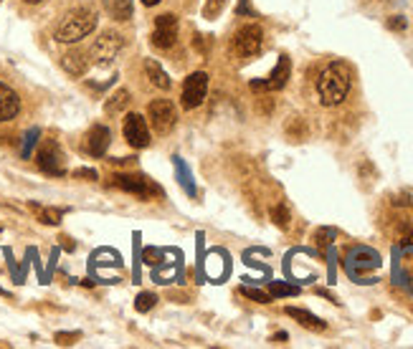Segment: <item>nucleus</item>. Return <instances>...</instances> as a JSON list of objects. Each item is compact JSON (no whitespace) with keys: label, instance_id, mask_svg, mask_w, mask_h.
<instances>
[{"label":"nucleus","instance_id":"473e14b6","mask_svg":"<svg viewBox=\"0 0 413 349\" xmlns=\"http://www.w3.org/2000/svg\"><path fill=\"white\" fill-rule=\"evenodd\" d=\"M160 0H142V6H147V8H152V6H158Z\"/></svg>","mask_w":413,"mask_h":349},{"label":"nucleus","instance_id":"f257e3e1","mask_svg":"<svg viewBox=\"0 0 413 349\" xmlns=\"http://www.w3.org/2000/svg\"><path fill=\"white\" fill-rule=\"evenodd\" d=\"M353 86V69L347 66L345 61H332L320 78H317V94H320V104L322 107H337L347 99Z\"/></svg>","mask_w":413,"mask_h":349},{"label":"nucleus","instance_id":"c756f323","mask_svg":"<svg viewBox=\"0 0 413 349\" xmlns=\"http://www.w3.org/2000/svg\"><path fill=\"white\" fill-rule=\"evenodd\" d=\"M388 28L390 30H403V28H406V18H401V16H393V18L388 20Z\"/></svg>","mask_w":413,"mask_h":349},{"label":"nucleus","instance_id":"f3484780","mask_svg":"<svg viewBox=\"0 0 413 349\" xmlns=\"http://www.w3.org/2000/svg\"><path fill=\"white\" fill-rule=\"evenodd\" d=\"M104 8L112 18L124 23V20L132 18V0H104Z\"/></svg>","mask_w":413,"mask_h":349},{"label":"nucleus","instance_id":"f8f14e48","mask_svg":"<svg viewBox=\"0 0 413 349\" xmlns=\"http://www.w3.org/2000/svg\"><path fill=\"white\" fill-rule=\"evenodd\" d=\"M112 142V132L104 124H94L89 126V132L84 137V150L89 152L91 157H104L107 150H110Z\"/></svg>","mask_w":413,"mask_h":349},{"label":"nucleus","instance_id":"b1692460","mask_svg":"<svg viewBox=\"0 0 413 349\" xmlns=\"http://www.w3.org/2000/svg\"><path fill=\"white\" fill-rule=\"evenodd\" d=\"M269 294H272V296H297L299 289H297V286H286V283L272 281V283H269Z\"/></svg>","mask_w":413,"mask_h":349},{"label":"nucleus","instance_id":"a878e982","mask_svg":"<svg viewBox=\"0 0 413 349\" xmlns=\"http://www.w3.org/2000/svg\"><path fill=\"white\" fill-rule=\"evenodd\" d=\"M76 339H81L79 331H59L56 334V344H61V347H69V344H76Z\"/></svg>","mask_w":413,"mask_h":349},{"label":"nucleus","instance_id":"a211bd4d","mask_svg":"<svg viewBox=\"0 0 413 349\" xmlns=\"http://www.w3.org/2000/svg\"><path fill=\"white\" fill-rule=\"evenodd\" d=\"M129 91L127 89H117L115 94H112L110 99H107V104H104V112L110 117H115V114H120V112H124V109L129 107Z\"/></svg>","mask_w":413,"mask_h":349},{"label":"nucleus","instance_id":"f704fd0d","mask_svg":"<svg viewBox=\"0 0 413 349\" xmlns=\"http://www.w3.org/2000/svg\"><path fill=\"white\" fill-rule=\"evenodd\" d=\"M0 3H3V0H0Z\"/></svg>","mask_w":413,"mask_h":349},{"label":"nucleus","instance_id":"7ed1b4c3","mask_svg":"<svg viewBox=\"0 0 413 349\" xmlns=\"http://www.w3.org/2000/svg\"><path fill=\"white\" fill-rule=\"evenodd\" d=\"M112 185L124 190L129 195H137L142 200H155L163 198V190L152 180H147L145 174H112Z\"/></svg>","mask_w":413,"mask_h":349},{"label":"nucleus","instance_id":"39448f33","mask_svg":"<svg viewBox=\"0 0 413 349\" xmlns=\"http://www.w3.org/2000/svg\"><path fill=\"white\" fill-rule=\"evenodd\" d=\"M262 46H264V30L256 23L243 25V28L236 30V36H233V51H236L241 59L256 56L262 51Z\"/></svg>","mask_w":413,"mask_h":349},{"label":"nucleus","instance_id":"0eeeda50","mask_svg":"<svg viewBox=\"0 0 413 349\" xmlns=\"http://www.w3.org/2000/svg\"><path fill=\"white\" fill-rule=\"evenodd\" d=\"M175 41H178V16L163 13V16H158V20H155V30H152L150 43L155 49L168 51L175 46Z\"/></svg>","mask_w":413,"mask_h":349},{"label":"nucleus","instance_id":"4468645a","mask_svg":"<svg viewBox=\"0 0 413 349\" xmlns=\"http://www.w3.org/2000/svg\"><path fill=\"white\" fill-rule=\"evenodd\" d=\"M61 66L71 76H84L86 69H89V59H86V54L81 49H74L61 56Z\"/></svg>","mask_w":413,"mask_h":349},{"label":"nucleus","instance_id":"cd10ccee","mask_svg":"<svg viewBox=\"0 0 413 349\" xmlns=\"http://www.w3.org/2000/svg\"><path fill=\"white\" fill-rule=\"evenodd\" d=\"M74 177H76V180H97L99 174H97V170L81 167V170H74Z\"/></svg>","mask_w":413,"mask_h":349},{"label":"nucleus","instance_id":"ddd939ff","mask_svg":"<svg viewBox=\"0 0 413 349\" xmlns=\"http://www.w3.org/2000/svg\"><path fill=\"white\" fill-rule=\"evenodd\" d=\"M18 112H21L18 94H16V91H13L8 84H0V122L16 119Z\"/></svg>","mask_w":413,"mask_h":349},{"label":"nucleus","instance_id":"4be33fe9","mask_svg":"<svg viewBox=\"0 0 413 349\" xmlns=\"http://www.w3.org/2000/svg\"><path fill=\"white\" fill-rule=\"evenodd\" d=\"M155 304H158V296L150 294V291H142V294L134 299V309H137L140 314H147Z\"/></svg>","mask_w":413,"mask_h":349},{"label":"nucleus","instance_id":"2f4dec72","mask_svg":"<svg viewBox=\"0 0 413 349\" xmlns=\"http://www.w3.org/2000/svg\"><path fill=\"white\" fill-rule=\"evenodd\" d=\"M274 342H286V331H279V334H274Z\"/></svg>","mask_w":413,"mask_h":349},{"label":"nucleus","instance_id":"bb28decb","mask_svg":"<svg viewBox=\"0 0 413 349\" xmlns=\"http://www.w3.org/2000/svg\"><path fill=\"white\" fill-rule=\"evenodd\" d=\"M38 139V129H30L28 134H25V145H23V157H30V150H33V145H36Z\"/></svg>","mask_w":413,"mask_h":349},{"label":"nucleus","instance_id":"9b49d317","mask_svg":"<svg viewBox=\"0 0 413 349\" xmlns=\"http://www.w3.org/2000/svg\"><path fill=\"white\" fill-rule=\"evenodd\" d=\"M289 73H292V61H289V56H279L272 76H269L267 81H251V89L254 91H279V89H284L286 81H289Z\"/></svg>","mask_w":413,"mask_h":349},{"label":"nucleus","instance_id":"5701e85b","mask_svg":"<svg viewBox=\"0 0 413 349\" xmlns=\"http://www.w3.org/2000/svg\"><path fill=\"white\" fill-rule=\"evenodd\" d=\"M241 294L246 296V299L256 301V304H272V294H267V291L251 289V286H241Z\"/></svg>","mask_w":413,"mask_h":349},{"label":"nucleus","instance_id":"72a5a7b5","mask_svg":"<svg viewBox=\"0 0 413 349\" xmlns=\"http://www.w3.org/2000/svg\"><path fill=\"white\" fill-rule=\"evenodd\" d=\"M25 3H30V6H36V3H41V0H25Z\"/></svg>","mask_w":413,"mask_h":349},{"label":"nucleus","instance_id":"1a4fd4ad","mask_svg":"<svg viewBox=\"0 0 413 349\" xmlns=\"http://www.w3.org/2000/svg\"><path fill=\"white\" fill-rule=\"evenodd\" d=\"M147 119L155 126V132H160V134L170 132L178 119L175 107H173L170 99H155V102H150V107H147Z\"/></svg>","mask_w":413,"mask_h":349},{"label":"nucleus","instance_id":"20e7f679","mask_svg":"<svg viewBox=\"0 0 413 349\" xmlns=\"http://www.w3.org/2000/svg\"><path fill=\"white\" fill-rule=\"evenodd\" d=\"M124 49V38H122V33H117V30H104L102 36L94 41V46H91V59H94V64H99V66H107V64H112V61L117 59V54Z\"/></svg>","mask_w":413,"mask_h":349},{"label":"nucleus","instance_id":"412c9836","mask_svg":"<svg viewBox=\"0 0 413 349\" xmlns=\"http://www.w3.org/2000/svg\"><path fill=\"white\" fill-rule=\"evenodd\" d=\"M272 220H274V225H277V228H281V230L289 228V220H292V215H289V211H286L284 203L274 205V208H272Z\"/></svg>","mask_w":413,"mask_h":349},{"label":"nucleus","instance_id":"423d86ee","mask_svg":"<svg viewBox=\"0 0 413 349\" xmlns=\"http://www.w3.org/2000/svg\"><path fill=\"white\" fill-rule=\"evenodd\" d=\"M36 165H38V170L46 174H56V177L66 174V167H64V152H61L59 142L46 139L36 152Z\"/></svg>","mask_w":413,"mask_h":349},{"label":"nucleus","instance_id":"6ab92c4d","mask_svg":"<svg viewBox=\"0 0 413 349\" xmlns=\"http://www.w3.org/2000/svg\"><path fill=\"white\" fill-rule=\"evenodd\" d=\"M30 211L36 213L38 220H41L43 225H59L61 215H64V213L56 211V208H43V205H38V203H30Z\"/></svg>","mask_w":413,"mask_h":349},{"label":"nucleus","instance_id":"dca6fc26","mask_svg":"<svg viewBox=\"0 0 413 349\" xmlns=\"http://www.w3.org/2000/svg\"><path fill=\"white\" fill-rule=\"evenodd\" d=\"M145 73H147V78H150V84L152 86H158V89H163V91H168L170 89V76L163 71V66H160L158 61L155 59H147L145 61Z\"/></svg>","mask_w":413,"mask_h":349},{"label":"nucleus","instance_id":"7c9ffc66","mask_svg":"<svg viewBox=\"0 0 413 349\" xmlns=\"http://www.w3.org/2000/svg\"><path fill=\"white\" fill-rule=\"evenodd\" d=\"M403 243H408V246H413V225H408V228L403 230Z\"/></svg>","mask_w":413,"mask_h":349},{"label":"nucleus","instance_id":"2eb2a0df","mask_svg":"<svg viewBox=\"0 0 413 349\" xmlns=\"http://www.w3.org/2000/svg\"><path fill=\"white\" fill-rule=\"evenodd\" d=\"M286 317H292V319H297L299 324L304 326V329H310V331H325L327 329V324H325L320 317H315L312 312H307V309H297V307H286L284 309Z\"/></svg>","mask_w":413,"mask_h":349},{"label":"nucleus","instance_id":"9d476101","mask_svg":"<svg viewBox=\"0 0 413 349\" xmlns=\"http://www.w3.org/2000/svg\"><path fill=\"white\" fill-rule=\"evenodd\" d=\"M122 132L127 145L134 150H145L150 145V126H147L145 117L142 114H127L124 117V124H122Z\"/></svg>","mask_w":413,"mask_h":349},{"label":"nucleus","instance_id":"aec40b11","mask_svg":"<svg viewBox=\"0 0 413 349\" xmlns=\"http://www.w3.org/2000/svg\"><path fill=\"white\" fill-rule=\"evenodd\" d=\"M175 172H178V182L182 185V190L188 195H195V185L190 182V170L185 167V162H182L180 157H175Z\"/></svg>","mask_w":413,"mask_h":349},{"label":"nucleus","instance_id":"393cba45","mask_svg":"<svg viewBox=\"0 0 413 349\" xmlns=\"http://www.w3.org/2000/svg\"><path fill=\"white\" fill-rule=\"evenodd\" d=\"M226 0H206V8H203V16L206 18H216L221 11H223Z\"/></svg>","mask_w":413,"mask_h":349},{"label":"nucleus","instance_id":"6e6552de","mask_svg":"<svg viewBox=\"0 0 413 349\" xmlns=\"http://www.w3.org/2000/svg\"><path fill=\"white\" fill-rule=\"evenodd\" d=\"M206 94H208V73L203 71H195L185 78V84H182V94H180V104L182 109H195L201 107L206 102Z\"/></svg>","mask_w":413,"mask_h":349},{"label":"nucleus","instance_id":"c85d7f7f","mask_svg":"<svg viewBox=\"0 0 413 349\" xmlns=\"http://www.w3.org/2000/svg\"><path fill=\"white\" fill-rule=\"evenodd\" d=\"M332 235H335V230H317V235H315L317 246H327Z\"/></svg>","mask_w":413,"mask_h":349},{"label":"nucleus","instance_id":"f03ea898","mask_svg":"<svg viewBox=\"0 0 413 349\" xmlns=\"http://www.w3.org/2000/svg\"><path fill=\"white\" fill-rule=\"evenodd\" d=\"M97 13L91 8H76L61 20V25L56 28V41L59 43H76L81 38H86L91 30L97 28Z\"/></svg>","mask_w":413,"mask_h":349}]
</instances>
